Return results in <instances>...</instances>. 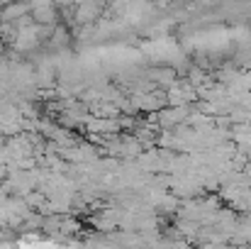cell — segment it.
Here are the masks:
<instances>
[{"label":"cell","instance_id":"cell-2","mask_svg":"<svg viewBox=\"0 0 251 249\" xmlns=\"http://www.w3.org/2000/svg\"><path fill=\"white\" fill-rule=\"evenodd\" d=\"M5 54V42H2V37H0V56Z\"/></svg>","mask_w":251,"mask_h":249},{"label":"cell","instance_id":"cell-1","mask_svg":"<svg viewBox=\"0 0 251 249\" xmlns=\"http://www.w3.org/2000/svg\"><path fill=\"white\" fill-rule=\"evenodd\" d=\"M49 42H51L54 49L69 47V44H71V32H69V27H66V25H56V27L51 29V34H49Z\"/></svg>","mask_w":251,"mask_h":249}]
</instances>
